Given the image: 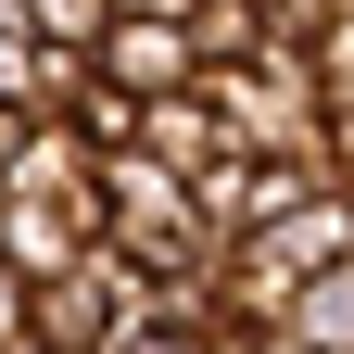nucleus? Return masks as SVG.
I'll use <instances>...</instances> for the list:
<instances>
[{"instance_id": "obj_2", "label": "nucleus", "mask_w": 354, "mask_h": 354, "mask_svg": "<svg viewBox=\"0 0 354 354\" xmlns=\"http://www.w3.org/2000/svg\"><path fill=\"white\" fill-rule=\"evenodd\" d=\"M88 64L114 88H140V102H165V88H203V38H190V13H165V0H127Z\"/></svg>"}, {"instance_id": "obj_15", "label": "nucleus", "mask_w": 354, "mask_h": 354, "mask_svg": "<svg viewBox=\"0 0 354 354\" xmlns=\"http://www.w3.org/2000/svg\"><path fill=\"white\" fill-rule=\"evenodd\" d=\"M0 354H51V342H0Z\"/></svg>"}, {"instance_id": "obj_16", "label": "nucleus", "mask_w": 354, "mask_h": 354, "mask_svg": "<svg viewBox=\"0 0 354 354\" xmlns=\"http://www.w3.org/2000/svg\"><path fill=\"white\" fill-rule=\"evenodd\" d=\"M165 13H177V0H165Z\"/></svg>"}, {"instance_id": "obj_14", "label": "nucleus", "mask_w": 354, "mask_h": 354, "mask_svg": "<svg viewBox=\"0 0 354 354\" xmlns=\"http://www.w3.org/2000/svg\"><path fill=\"white\" fill-rule=\"evenodd\" d=\"M266 354H317V342H266Z\"/></svg>"}, {"instance_id": "obj_13", "label": "nucleus", "mask_w": 354, "mask_h": 354, "mask_svg": "<svg viewBox=\"0 0 354 354\" xmlns=\"http://www.w3.org/2000/svg\"><path fill=\"white\" fill-rule=\"evenodd\" d=\"M215 354H266V329H228V342H215Z\"/></svg>"}, {"instance_id": "obj_12", "label": "nucleus", "mask_w": 354, "mask_h": 354, "mask_svg": "<svg viewBox=\"0 0 354 354\" xmlns=\"http://www.w3.org/2000/svg\"><path fill=\"white\" fill-rule=\"evenodd\" d=\"M26 127H38V114H13V102H0V177H13V152H26Z\"/></svg>"}, {"instance_id": "obj_10", "label": "nucleus", "mask_w": 354, "mask_h": 354, "mask_svg": "<svg viewBox=\"0 0 354 354\" xmlns=\"http://www.w3.org/2000/svg\"><path fill=\"white\" fill-rule=\"evenodd\" d=\"M26 317H38V279H26L13 253H0V342H26Z\"/></svg>"}, {"instance_id": "obj_8", "label": "nucleus", "mask_w": 354, "mask_h": 354, "mask_svg": "<svg viewBox=\"0 0 354 354\" xmlns=\"http://www.w3.org/2000/svg\"><path fill=\"white\" fill-rule=\"evenodd\" d=\"M253 13H266V38H279V51H317L342 0H253Z\"/></svg>"}, {"instance_id": "obj_5", "label": "nucleus", "mask_w": 354, "mask_h": 354, "mask_svg": "<svg viewBox=\"0 0 354 354\" xmlns=\"http://www.w3.org/2000/svg\"><path fill=\"white\" fill-rule=\"evenodd\" d=\"M266 342H317V354H354V253H342V266H317V279L291 291V317L266 329Z\"/></svg>"}, {"instance_id": "obj_4", "label": "nucleus", "mask_w": 354, "mask_h": 354, "mask_svg": "<svg viewBox=\"0 0 354 354\" xmlns=\"http://www.w3.org/2000/svg\"><path fill=\"white\" fill-rule=\"evenodd\" d=\"M140 152H165L177 177H203L215 152H228V114H215V88H165V102L140 114Z\"/></svg>"}, {"instance_id": "obj_3", "label": "nucleus", "mask_w": 354, "mask_h": 354, "mask_svg": "<svg viewBox=\"0 0 354 354\" xmlns=\"http://www.w3.org/2000/svg\"><path fill=\"white\" fill-rule=\"evenodd\" d=\"M0 253H13L26 279H64L76 253H102V203H26V190H0Z\"/></svg>"}, {"instance_id": "obj_11", "label": "nucleus", "mask_w": 354, "mask_h": 354, "mask_svg": "<svg viewBox=\"0 0 354 354\" xmlns=\"http://www.w3.org/2000/svg\"><path fill=\"white\" fill-rule=\"evenodd\" d=\"M317 177H342V190H354V102L329 114V152H317Z\"/></svg>"}, {"instance_id": "obj_7", "label": "nucleus", "mask_w": 354, "mask_h": 354, "mask_svg": "<svg viewBox=\"0 0 354 354\" xmlns=\"http://www.w3.org/2000/svg\"><path fill=\"white\" fill-rule=\"evenodd\" d=\"M127 13V0H26V26L51 38V51H102V26Z\"/></svg>"}, {"instance_id": "obj_6", "label": "nucleus", "mask_w": 354, "mask_h": 354, "mask_svg": "<svg viewBox=\"0 0 354 354\" xmlns=\"http://www.w3.org/2000/svg\"><path fill=\"white\" fill-rule=\"evenodd\" d=\"M177 13H190L203 64H253V51H266V13H253V0H177Z\"/></svg>"}, {"instance_id": "obj_9", "label": "nucleus", "mask_w": 354, "mask_h": 354, "mask_svg": "<svg viewBox=\"0 0 354 354\" xmlns=\"http://www.w3.org/2000/svg\"><path fill=\"white\" fill-rule=\"evenodd\" d=\"M317 76H329V114H342V102H354V0H342L329 38H317Z\"/></svg>"}, {"instance_id": "obj_1", "label": "nucleus", "mask_w": 354, "mask_h": 354, "mask_svg": "<svg viewBox=\"0 0 354 354\" xmlns=\"http://www.w3.org/2000/svg\"><path fill=\"white\" fill-rule=\"evenodd\" d=\"M203 88H215V114H228V152H253V165H317L329 152V76H317V51H279V38H266L253 64H203Z\"/></svg>"}]
</instances>
